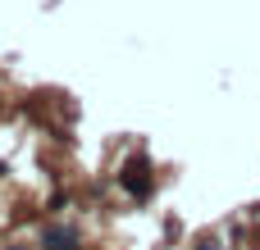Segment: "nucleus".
Listing matches in <instances>:
<instances>
[{"instance_id":"obj_1","label":"nucleus","mask_w":260,"mask_h":250,"mask_svg":"<svg viewBox=\"0 0 260 250\" xmlns=\"http://www.w3.org/2000/svg\"><path fill=\"white\" fill-rule=\"evenodd\" d=\"M123 187H128V191H137V196H146V191H151V173H146V164H142V159L123 169Z\"/></svg>"},{"instance_id":"obj_2","label":"nucleus","mask_w":260,"mask_h":250,"mask_svg":"<svg viewBox=\"0 0 260 250\" xmlns=\"http://www.w3.org/2000/svg\"><path fill=\"white\" fill-rule=\"evenodd\" d=\"M46 250H78V232L73 228H46Z\"/></svg>"},{"instance_id":"obj_3","label":"nucleus","mask_w":260,"mask_h":250,"mask_svg":"<svg viewBox=\"0 0 260 250\" xmlns=\"http://www.w3.org/2000/svg\"><path fill=\"white\" fill-rule=\"evenodd\" d=\"M5 250H23V246H5Z\"/></svg>"}]
</instances>
